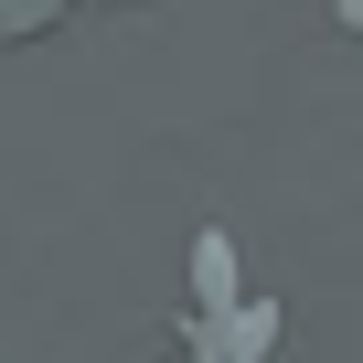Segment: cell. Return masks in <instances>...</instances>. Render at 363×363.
I'll return each mask as SVG.
<instances>
[{
    "label": "cell",
    "instance_id": "cell-1",
    "mask_svg": "<svg viewBox=\"0 0 363 363\" xmlns=\"http://www.w3.org/2000/svg\"><path fill=\"white\" fill-rule=\"evenodd\" d=\"M171 363H278V299H257L235 278V246L214 225L193 235V310H182V352Z\"/></svg>",
    "mask_w": 363,
    "mask_h": 363
},
{
    "label": "cell",
    "instance_id": "cell-2",
    "mask_svg": "<svg viewBox=\"0 0 363 363\" xmlns=\"http://www.w3.org/2000/svg\"><path fill=\"white\" fill-rule=\"evenodd\" d=\"M65 11H128V0H0V43H43Z\"/></svg>",
    "mask_w": 363,
    "mask_h": 363
}]
</instances>
